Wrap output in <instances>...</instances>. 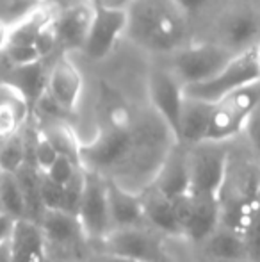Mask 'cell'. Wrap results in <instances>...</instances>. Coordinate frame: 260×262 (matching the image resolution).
<instances>
[{
  "label": "cell",
  "mask_w": 260,
  "mask_h": 262,
  "mask_svg": "<svg viewBox=\"0 0 260 262\" xmlns=\"http://www.w3.org/2000/svg\"><path fill=\"white\" fill-rule=\"evenodd\" d=\"M127 14L125 34L148 52L171 55L189 43V16L175 0H135Z\"/></svg>",
  "instance_id": "obj_1"
},
{
  "label": "cell",
  "mask_w": 260,
  "mask_h": 262,
  "mask_svg": "<svg viewBox=\"0 0 260 262\" xmlns=\"http://www.w3.org/2000/svg\"><path fill=\"white\" fill-rule=\"evenodd\" d=\"M260 104V80L232 91L212 104L205 141H226L244 130L250 114Z\"/></svg>",
  "instance_id": "obj_2"
},
{
  "label": "cell",
  "mask_w": 260,
  "mask_h": 262,
  "mask_svg": "<svg viewBox=\"0 0 260 262\" xmlns=\"http://www.w3.org/2000/svg\"><path fill=\"white\" fill-rule=\"evenodd\" d=\"M191 169V193L219 196L230 168L226 141H201L187 146Z\"/></svg>",
  "instance_id": "obj_3"
},
{
  "label": "cell",
  "mask_w": 260,
  "mask_h": 262,
  "mask_svg": "<svg viewBox=\"0 0 260 262\" xmlns=\"http://www.w3.org/2000/svg\"><path fill=\"white\" fill-rule=\"evenodd\" d=\"M233 54L225 45L218 41L212 43H187L185 47L178 49L171 54L168 68L177 75L184 86H191L196 82L210 79L212 75L219 72L223 66H226Z\"/></svg>",
  "instance_id": "obj_4"
},
{
  "label": "cell",
  "mask_w": 260,
  "mask_h": 262,
  "mask_svg": "<svg viewBox=\"0 0 260 262\" xmlns=\"http://www.w3.org/2000/svg\"><path fill=\"white\" fill-rule=\"evenodd\" d=\"M260 80V72L253 57V50H244L232 57V61L223 66L216 75L203 82H196L191 86H184L185 97L198 98L203 102H218L232 91L244 88Z\"/></svg>",
  "instance_id": "obj_5"
},
{
  "label": "cell",
  "mask_w": 260,
  "mask_h": 262,
  "mask_svg": "<svg viewBox=\"0 0 260 262\" xmlns=\"http://www.w3.org/2000/svg\"><path fill=\"white\" fill-rule=\"evenodd\" d=\"M77 217L87 241L98 243L112 228L109 216L107 180L100 171L84 168V191Z\"/></svg>",
  "instance_id": "obj_6"
},
{
  "label": "cell",
  "mask_w": 260,
  "mask_h": 262,
  "mask_svg": "<svg viewBox=\"0 0 260 262\" xmlns=\"http://www.w3.org/2000/svg\"><path fill=\"white\" fill-rule=\"evenodd\" d=\"M178 221L185 239L203 245L221 223V198L187 193L175 200Z\"/></svg>",
  "instance_id": "obj_7"
},
{
  "label": "cell",
  "mask_w": 260,
  "mask_h": 262,
  "mask_svg": "<svg viewBox=\"0 0 260 262\" xmlns=\"http://www.w3.org/2000/svg\"><path fill=\"white\" fill-rule=\"evenodd\" d=\"M148 97L173 138H177L185 102L184 84L170 68H155L148 75Z\"/></svg>",
  "instance_id": "obj_8"
},
{
  "label": "cell",
  "mask_w": 260,
  "mask_h": 262,
  "mask_svg": "<svg viewBox=\"0 0 260 262\" xmlns=\"http://www.w3.org/2000/svg\"><path fill=\"white\" fill-rule=\"evenodd\" d=\"M132 145H134V136L130 128L114 125L100 132L86 146L80 145V162L86 169H94V171L111 168L129 156Z\"/></svg>",
  "instance_id": "obj_9"
},
{
  "label": "cell",
  "mask_w": 260,
  "mask_h": 262,
  "mask_svg": "<svg viewBox=\"0 0 260 262\" xmlns=\"http://www.w3.org/2000/svg\"><path fill=\"white\" fill-rule=\"evenodd\" d=\"M98 252L129 257L139 262H159L160 248L157 239L145 227H118L111 228L98 241Z\"/></svg>",
  "instance_id": "obj_10"
},
{
  "label": "cell",
  "mask_w": 260,
  "mask_h": 262,
  "mask_svg": "<svg viewBox=\"0 0 260 262\" xmlns=\"http://www.w3.org/2000/svg\"><path fill=\"white\" fill-rule=\"evenodd\" d=\"M129 14L122 9H94L82 52L91 61H102L114 50L118 39L127 32Z\"/></svg>",
  "instance_id": "obj_11"
},
{
  "label": "cell",
  "mask_w": 260,
  "mask_h": 262,
  "mask_svg": "<svg viewBox=\"0 0 260 262\" xmlns=\"http://www.w3.org/2000/svg\"><path fill=\"white\" fill-rule=\"evenodd\" d=\"M84 93V77L79 66L63 54L52 62L46 79V95L63 113H75Z\"/></svg>",
  "instance_id": "obj_12"
},
{
  "label": "cell",
  "mask_w": 260,
  "mask_h": 262,
  "mask_svg": "<svg viewBox=\"0 0 260 262\" xmlns=\"http://www.w3.org/2000/svg\"><path fill=\"white\" fill-rule=\"evenodd\" d=\"M46 79H49V68H45L43 61H36L31 64L13 66L2 77L0 86L13 91L23 100L29 113H34L46 95Z\"/></svg>",
  "instance_id": "obj_13"
},
{
  "label": "cell",
  "mask_w": 260,
  "mask_h": 262,
  "mask_svg": "<svg viewBox=\"0 0 260 262\" xmlns=\"http://www.w3.org/2000/svg\"><path fill=\"white\" fill-rule=\"evenodd\" d=\"M153 187L166 194L171 200L191 193V169H189V150L185 145L177 141V145L168 152L160 164Z\"/></svg>",
  "instance_id": "obj_14"
},
{
  "label": "cell",
  "mask_w": 260,
  "mask_h": 262,
  "mask_svg": "<svg viewBox=\"0 0 260 262\" xmlns=\"http://www.w3.org/2000/svg\"><path fill=\"white\" fill-rule=\"evenodd\" d=\"M260 39V14L251 9H235L219 24L218 43L225 45L233 54L253 49Z\"/></svg>",
  "instance_id": "obj_15"
},
{
  "label": "cell",
  "mask_w": 260,
  "mask_h": 262,
  "mask_svg": "<svg viewBox=\"0 0 260 262\" xmlns=\"http://www.w3.org/2000/svg\"><path fill=\"white\" fill-rule=\"evenodd\" d=\"M93 7L87 2H84L68 7L59 16L54 18V27H56L57 39H59V49L63 52L84 49L91 20H93Z\"/></svg>",
  "instance_id": "obj_16"
},
{
  "label": "cell",
  "mask_w": 260,
  "mask_h": 262,
  "mask_svg": "<svg viewBox=\"0 0 260 262\" xmlns=\"http://www.w3.org/2000/svg\"><path fill=\"white\" fill-rule=\"evenodd\" d=\"M9 243L11 262H45L49 259L45 235L39 223L34 220H18Z\"/></svg>",
  "instance_id": "obj_17"
},
{
  "label": "cell",
  "mask_w": 260,
  "mask_h": 262,
  "mask_svg": "<svg viewBox=\"0 0 260 262\" xmlns=\"http://www.w3.org/2000/svg\"><path fill=\"white\" fill-rule=\"evenodd\" d=\"M143 209H145V221L157 232H162L171 237H184L180 221H178L175 200L160 193L157 187H150L141 194Z\"/></svg>",
  "instance_id": "obj_18"
},
{
  "label": "cell",
  "mask_w": 260,
  "mask_h": 262,
  "mask_svg": "<svg viewBox=\"0 0 260 262\" xmlns=\"http://www.w3.org/2000/svg\"><path fill=\"white\" fill-rule=\"evenodd\" d=\"M38 223L41 227L43 235H45L46 246L68 248V246H75L80 239H86L82 227L79 223V217L63 209L43 210Z\"/></svg>",
  "instance_id": "obj_19"
},
{
  "label": "cell",
  "mask_w": 260,
  "mask_h": 262,
  "mask_svg": "<svg viewBox=\"0 0 260 262\" xmlns=\"http://www.w3.org/2000/svg\"><path fill=\"white\" fill-rule=\"evenodd\" d=\"M107 200L109 216L112 228L118 227H145V209L141 194H134L123 189L116 182L107 180Z\"/></svg>",
  "instance_id": "obj_20"
},
{
  "label": "cell",
  "mask_w": 260,
  "mask_h": 262,
  "mask_svg": "<svg viewBox=\"0 0 260 262\" xmlns=\"http://www.w3.org/2000/svg\"><path fill=\"white\" fill-rule=\"evenodd\" d=\"M210 113H212L210 102L185 97L184 107H182L180 127H178V134L175 139L185 146L205 141L207 139L208 123H210Z\"/></svg>",
  "instance_id": "obj_21"
},
{
  "label": "cell",
  "mask_w": 260,
  "mask_h": 262,
  "mask_svg": "<svg viewBox=\"0 0 260 262\" xmlns=\"http://www.w3.org/2000/svg\"><path fill=\"white\" fill-rule=\"evenodd\" d=\"M203 248L212 259H248V246L244 234L232 227L219 223V227L205 239Z\"/></svg>",
  "instance_id": "obj_22"
},
{
  "label": "cell",
  "mask_w": 260,
  "mask_h": 262,
  "mask_svg": "<svg viewBox=\"0 0 260 262\" xmlns=\"http://www.w3.org/2000/svg\"><path fill=\"white\" fill-rule=\"evenodd\" d=\"M7 91L11 93L9 97H0V141L21 132L25 120L31 114L20 97L11 90Z\"/></svg>",
  "instance_id": "obj_23"
},
{
  "label": "cell",
  "mask_w": 260,
  "mask_h": 262,
  "mask_svg": "<svg viewBox=\"0 0 260 262\" xmlns=\"http://www.w3.org/2000/svg\"><path fill=\"white\" fill-rule=\"evenodd\" d=\"M54 18L41 7L29 11L20 18L16 24L11 25V39L9 45H34L36 38L49 21Z\"/></svg>",
  "instance_id": "obj_24"
},
{
  "label": "cell",
  "mask_w": 260,
  "mask_h": 262,
  "mask_svg": "<svg viewBox=\"0 0 260 262\" xmlns=\"http://www.w3.org/2000/svg\"><path fill=\"white\" fill-rule=\"evenodd\" d=\"M0 210L13 216L14 220L29 217L27 202L14 173H0Z\"/></svg>",
  "instance_id": "obj_25"
},
{
  "label": "cell",
  "mask_w": 260,
  "mask_h": 262,
  "mask_svg": "<svg viewBox=\"0 0 260 262\" xmlns=\"http://www.w3.org/2000/svg\"><path fill=\"white\" fill-rule=\"evenodd\" d=\"M29 162V145L21 132L0 141V173H16Z\"/></svg>",
  "instance_id": "obj_26"
},
{
  "label": "cell",
  "mask_w": 260,
  "mask_h": 262,
  "mask_svg": "<svg viewBox=\"0 0 260 262\" xmlns=\"http://www.w3.org/2000/svg\"><path fill=\"white\" fill-rule=\"evenodd\" d=\"M41 130L45 132L46 138L52 141V145L56 146V150L61 156L73 159V161L82 166V162H80V145L75 139V134H73L66 125L56 121V123H50V125H46V127H43Z\"/></svg>",
  "instance_id": "obj_27"
},
{
  "label": "cell",
  "mask_w": 260,
  "mask_h": 262,
  "mask_svg": "<svg viewBox=\"0 0 260 262\" xmlns=\"http://www.w3.org/2000/svg\"><path fill=\"white\" fill-rule=\"evenodd\" d=\"M31 150H32V164L39 171H46L52 166V162L57 159V156H59L56 146L52 145V141L46 138L43 130L34 134V139L31 143Z\"/></svg>",
  "instance_id": "obj_28"
},
{
  "label": "cell",
  "mask_w": 260,
  "mask_h": 262,
  "mask_svg": "<svg viewBox=\"0 0 260 262\" xmlns=\"http://www.w3.org/2000/svg\"><path fill=\"white\" fill-rule=\"evenodd\" d=\"M82 168V166L79 164V162H75L73 159L66 157V156H57L56 161L52 162V166H50L46 171H43L46 177H49L50 180H54L56 184H59V186H66V184L69 182V180L73 179V175H75L79 169Z\"/></svg>",
  "instance_id": "obj_29"
},
{
  "label": "cell",
  "mask_w": 260,
  "mask_h": 262,
  "mask_svg": "<svg viewBox=\"0 0 260 262\" xmlns=\"http://www.w3.org/2000/svg\"><path fill=\"white\" fill-rule=\"evenodd\" d=\"M39 196H41L43 210L46 209H63L64 202V187L50 180L45 173L41 171L39 179Z\"/></svg>",
  "instance_id": "obj_30"
},
{
  "label": "cell",
  "mask_w": 260,
  "mask_h": 262,
  "mask_svg": "<svg viewBox=\"0 0 260 262\" xmlns=\"http://www.w3.org/2000/svg\"><path fill=\"white\" fill-rule=\"evenodd\" d=\"M82 191H84V168L73 175V179L64 186V202L63 210L77 216L80 207V200H82Z\"/></svg>",
  "instance_id": "obj_31"
},
{
  "label": "cell",
  "mask_w": 260,
  "mask_h": 262,
  "mask_svg": "<svg viewBox=\"0 0 260 262\" xmlns=\"http://www.w3.org/2000/svg\"><path fill=\"white\" fill-rule=\"evenodd\" d=\"M244 239H246L248 246V259L260 262V200L251 214L246 230H244Z\"/></svg>",
  "instance_id": "obj_32"
},
{
  "label": "cell",
  "mask_w": 260,
  "mask_h": 262,
  "mask_svg": "<svg viewBox=\"0 0 260 262\" xmlns=\"http://www.w3.org/2000/svg\"><path fill=\"white\" fill-rule=\"evenodd\" d=\"M4 54L9 59L11 66H23L36 61H45V59H41L34 45H9L4 50Z\"/></svg>",
  "instance_id": "obj_33"
},
{
  "label": "cell",
  "mask_w": 260,
  "mask_h": 262,
  "mask_svg": "<svg viewBox=\"0 0 260 262\" xmlns=\"http://www.w3.org/2000/svg\"><path fill=\"white\" fill-rule=\"evenodd\" d=\"M34 47L39 52V55H41V59L50 57L56 50H59V39H57V32H56V27H54V20L49 21V24L41 29V32H39L34 41Z\"/></svg>",
  "instance_id": "obj_34"
},
{
  "label": "cell",
  "mask_w": 260,
  "mask_h": 262,
  "mask_svg": "<svg viewBox=\"0 0 260 262\" xmlns=\"http://www.w3.org/2000/svg\"><path fill=\"white\" fill-rule=\"evenodd\" d=\"M243 132L246 134L248 143H250L255 156L260 159V104L255 107V111L250 114Z\"/></svg>",
  "instance_id": "obj_35"
},
{
  "label": "cell",
  "mask_w": 260,
  "mask_h": 262,
  "mask_svg": "<svg viewBox=\"0 0 260 262\" xmlns=\"http://www.w3.org/2000/svg\"><path fill=\"white\" fill-rule=\"evenodd\" d=\"M177 6L187 14L189 18L196 16V14L203 13L208 6L212 4V0H175Z\"/></svg>",
  "instance_id": "obj_36"
},
{
  "label": "cell",
  "mask_w": 260,
  "mask_h": 262,
  "mask_svg": "<svg viewBox=\"0 0 260 262\" xmlns=\"http://www.w3.org/2000/svg\"><path fill=\"white\" fill-rule=\"evenodd\" d=\"M93 9H122L127 11L135 0H84Z\"/></svg>",
  "instance_id": "obj_37"
},
{
  "label": "cell",
  "mask_w": 260,
  "mask_h": 262,
  "mask_svg": "<svg viewBox=\"0 0 260 262\" xmlns=\"http://www.w3.org/2000/svg\"><path fill=\"white\" fill-rule=\"evenodd\" d=\"M16 221L18 220H14L13 216H9V214H6L4 210H0V245L11 239Z\"/></svg>",
  "instance_id": "obj_38"
},
{
  "label": "cell",
  "mask_w": 260,
  "mask_h": 262,
  "mask_svg": "<svg viewBox=\"0 0 260 262\" xmlns=\"http://www.w3.org/2000/svg\"><path fill=\"white\" fill-rule=\"evenodd\" d=\"M89 260L91 262H139V260H132L129 257L114 255V253H107V252H97Z\"/></svg>",
  "instance_id": "obj_39"
},
{
  "label": "cell",
  "mask_w": 260,
  "mask_h": 262,
  "mask_svg": "<svg viewBox=\"0 0 260 262\" xmlns=\"http://www.w3.org/2000/svg\"><path fill=\"white\" fill-rule=\"evenodd\" d=\"M9 39H11V25L0 18V54H4V50L9 47Z\"/></svg>",
  "instance_id": "obj_40"
},
{
  "label": "cell",
  "mask_w": 260,
  "mask_h": 262,
  "mask_svg": "<svg viewBox=\"0 0 260 262\" xmlns=\"http://www.w3.org/2000/svg\"><path fill=\"white\" fill-rule=\"evenodd\" d=\"M0 262H11V243L9 241L0 245Z\"/></svg>",
  "instance_id": "obj_41"
},
{
  "label": "cell",
  "mask_w": 260,
  "mask_h": 262,
  "mask_svg": "<svg viewBox=\"0 0 260 262\" xmlns=\"http://www.w3.org/2000/svg\"><path fill=\"white\" fill-rule=\"evenodd\" d=\"M253 57H255V62H257V68H258V72H260V39L257 43L253 45Z\"/></svg>",
  "instance_id": "obj_42"
},
{
  "label": "cell",
  "mask_w": 260,
  "mask_h": 262,
  "mask_svg": "<svg viewBox=\"0 0 260 262\" xmlns=\"http://www.w3.org/2000/svg\"><path fill=\"white\" fill-rule=\"evenodd\" d=\"M210 262H253L250 259H212Z\"/></svg>",
  "instance_id": "obj_43"
},
{
  "label": "cell",
  "mask_w": 260,
  "mask_h": 262,
  "mask_svg": "<svg viewBox=\"0 0 260 262\" xmlns=\"http://www.w3.org/2000/svg\"><path fill=\"white\" fill-rule=\"evenodd\" d=\"M45 262H63V260H57V259H46Z\"/></svg>",
  "instance_id": "obj_44"
},
{
  "label": "cell",
  "mask_w": 260,
  "mask_h": 262,
  "mask_svg": "<svg viewBox=\"0 0 260 262\" xmlns=\"http://www.w3.org/2000/svg\"><path fill=\"white\" fill-rule=\"evenodd\" d=\"M69 262H91V260H89V259H86V260H80V259H79V260H69Z\"/></svg>",
  "instance_id": "obj_45"
}]
</instances>
